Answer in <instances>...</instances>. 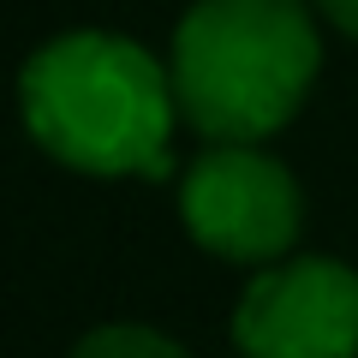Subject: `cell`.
Instances as JSON below:
<instances>
[{
    "instance_id": "1",
    "label": "cell",
    "mask_w": 358,
    "mask_h": 358,
    "mask_svg": "<svg viewBox=\"0 0 358 358\" xmlns=\"http://www.w3.org/2000/svg\"><path fill=\"white\" fill-rule=\"evenodd\" d=\"M18 120L48 162L84 179H167L173 72L120 30H66L18 72Z\"/></svg>"
},
{
    "instance_id": "2",
    "label": "cell",
    "mask_w": 358,
    "mask_h": 358,
    "mask_svg": "<svg viewBox=\"0 0 358 358\" xmlns=\"http://www.w3.org/2000/svg\"><path fill=\"white\" fill-rule=\"evenodd\" d=\"M179 120L209 143H268L322 72L317 6L305 0H192L167 48Z\"/></svg>"
},
{
    "instance_id": "3",
    "label": "cell",
    "mask_w": 358,
    "mask_h": 358,
    "mask_svg": "<svg viewBox=\"0 0 358 358\" xmlns=\"http://www.w3.org/2000/svg\"><path fill=\"white\" fill-rule=\"evenodd\" d=\"M179 221L197 251L239 268L293 257L305 233V192L263 143H209L179 173Z\"/></svg>"
},
{
    "instance_id": "4",
    "label": "cell",
    "mask_w": 358,
    "mask_h": 358,
    "mask_svg": "<svg viewBox=\"0 0 358 358\" xmlns=\"http://www.w3.org/2000/svg\"><path fill=\"white\" fill-rule=\"evenodd\" d=\"M239 358H358V268L341 257H281L233 305Z\"/></svg>"
},
{
    "instance_id": "5",
    "label": "cell",
    "mask_w": 358,
    "mask_h": 358,
    "mask_svg": "<svg viewBox=\"0 0 358 358\" xmlns=\"http://www.w3.org/2000/svg\"><path fill=\"white\" fill-rule=\"evenodd\" d=\"M66 358H192V352L150 322H96L90 334H78V346Z\"/></svg>"
},
{
    "instance_id": "6",
    "label": "cell",
    "mask_w": 358,
    "mask_h": 358,
    "mask_svg": "<svg viewBox=\"0 0 358 358\" xmlns=\"http://www.w3.org/2000/svg\"><path fill=\"white\" fill-rule=\"evenodd\" d=\"M310 6H317V18H329L346 42H358V0H310Z\"/></svg>"
}]
</instances>
